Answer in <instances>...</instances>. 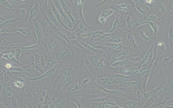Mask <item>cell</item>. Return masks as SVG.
<instances>
[{"mask_svg":"<svg viewBox=\"0 0 173 108\" xmlns=\"http://www.w3.org/2000/svg\"><path fill=\"white\" fill-rule=\"evenodd\" d=\"M127 28L129 31L131 30L133 28L132 21L131 15L128 16L126 20Z\"/></svg>","mask_w":173,"mask_h":108,"instance_id":"83f0119b","label":"cell"},{"mask_svg":"<svg viewBox=\"0 0 173 108\" xmlns=\"http://www.w3.org/2000/svg\"><path fill=\"white\" fill-rule=\"evenodd\" d=\"M6 20V19L4 18L1 15V18H0V23H1V24L3 23Z\"/></svg>","mask_w":173,"mask_h":108,"instance_id":"f546056e","label":"cell"},{"mask_svg":"<svg viewBox=\"0 0 173 108\" xmlns=\"http://www.w3.org/2000/svg\"><path fill=\"white\" fill-rule=\"evenodd\" d=\"M115 100L112 99L100 103L99 108H120L115 102Z\"/></svg>","mask_w":173,"mask_h":108,"instance_id":"2e32d148","label":"cell"},{"mask_svg":"<svg viewBox=\"0 0 173 108\" xmlns=\"http://www.w3.org/2000/svg\"><path fill=\"white\" fill-rule=\"evenodd\" d=\"M30 23L36 35L37 44L40 46H44V34L41 24L35 19Z\"/></svg>","mask_w":173,"mask_h":108,"instance_id":"5b68a950","label":"cell"},{"mask_svg":"<svg viewBox=\"0 0 173 108\" xmlns=\"http://www.w3.org/2000/svg\"><path fill=\"white\" fill-rule=\"evenodd\" d=\"M60 68V63L45 72L44 74L38 77L34 78L28 77L29 82H34L44 79L52 77L56 74Z\"/></svg>","mask_w":173,"mask_h":108,"instance_id":"277c9868","label":"cell"},{"mask_svg":"<svg viewBox=\"0 0 173 108\" xmlns=\"http://www.w3.org/2000/svg\"><path fill=\"white\" fill-rule=\"evenodd\" d=\"M0 5L1 7L5 8L6 9L11 11L12 12L14 9V7L9 1L3 0L0 1Z\"/></svg>","mask_w":173,"mask_h":108,"instance_id":"cb8c5ba5","label":"cell"},{"mask_svg":"<svg viewBox=\"0 0 173 108\" xmlns=\"http://www.w3.org/2000/svg\"><path fill=\"white\" fill-rule=\"evenodd\" d=\"M90 45L97 50H102L107 52L109 48L104 44V43L100 39H92L86 42Z\"/></svg>","mask_w":173,"mask_h":108,"instance_id":"ba28073f","label":"cell"},{"mask_svg":"<svg viewBox=\"0 0 173 108\" xmlns=\"http://www.w3.org/2000/svg\"><path fill=\"white\" fill-rule=\"evenodd\" d=\"M14 8H25L30 10L36 1H9Z\"/></svg>","mask_w":173,"mask_h":108,"instance_id":"8992f818","label":"cell"},{"mask_svg":"<svg viewBox=\"0 0 173 108\" xmlns=\"http://www.w3.org/2000/svg\"><path fill=\"white\" fill-rule=\"evenodd\" d=\"M30 11L25 8H14L12 12L16 15V17H19L23 19L29 17Z\"/></svg>","mask_w":173,"mask_h":108,"instance_id":"8fae6325","label":"cell"},{"mask_svg":"<svg viewBox=\"0 0 173 108\" xmlns=\"http://www.w3.org/2000/svg\"><path fill=\"white\" fill-rule=\"evenodd\" d=\"M114 12L113 10L110 9L103 10L98 18V21L101 24H104L106 23V18L112 15Z\"/></svg>","mask_w":173,"mask_h":108,"instance_id":"4fadbf2b","label":"cell"},{"mask_svg":"<svg viewBox=\"0 0 173 108\" xmlns=\"http://www.w3.org/2000/svg\"><path fill=\"white\" fill-rule=\"evenodd\" d=\"M58 2L61 5V7L65 12V13L68 16V17L70 19V20L73 24L75 22L76 20L74 19L73 14L72 12L70 9V7L66 3L65 1H58Z\"/></svg>","mask_w":173,"mask_h":108,"instance_id":"30bf717a","label":"cell"},{"mask_svg":"<svg viewBox=\"0 0 173 108\" xmlns=\"http://www.w3.org/2000/svg\"><path fill=\"white\" fill-rule=\"evenodd\" d=\"M115 20L113 24V28H111L109 32L108 33H114L116 30L118 29L119 27L121 26V22L119 19V15H117L115 16Z\"/></svg>","mask_w":173,"mask_h":108,"instance_id":"603a6c76","label":"cell"},{"mask_svg":"<svg viewBox=\"0 0 173 108\" xmlns=\"http://www.w3.org/2000/svg\"><path fill=\"white\" fill-rule=\"evenodd\" d=\"M40 4L46 12L47 17L54 25L58 29L65 31V29L58 22L57 19L50 9L49 1H38Z\"/></svg>","mask_w":173,"mask_h":108,"instance_id":"7a4b0ae2","label":"cell"},{"mask_svg":"<svg viewBox=\"0 0 173 108\" xmlns=\"http://www.w3.org/2000/svg\"><path fill=\"white\" fill-rule=\"evenodd\" d=\"M104 44L106 46L112 49L118 50H125V49L127 48L125 46V43H114L110 42L104 43Z\"/></svg>","mask_w":173,"mask_h":108,"instance_id":"9a60e30c","label":"cell"},{"mask_svg":"<svg viewBox=\"0 0 173 108\" xmlns=\"http://www.w3.org/2000/svg\"><path fill=\"white\" fill-rule=\"evenodd\" d=\"M131 62L129 58L124 59V60L118 61L113 63L111 65V67H119L127 66L131 64Z\"/></svg>","mask_w":173,"mask_h":108,"instance_id":"7402d4cb","label":"cell"},{"mask_svg":"<svg viewBox=\"0 0 173 108\" xmlns=\"http://www.w3.org/2000/svg\"><path fill=\"white\" fill-rule=\"evenodd\" d=\"M65 33L67 35L68 38L70 41L79 40V36L78 34L72 30H65Z\"/></svg>","mask_w":173,"mask_h":108,"instance_id":"ac0fdd59","label":"cell"},{"mask_svg":"<svg viewBox=\"0 0 173 108\" xmlns=\"http://www.w3.org/2000/svg\"><path fill=\"white\" fill-rule=\"evenodd\" d=\"M49 7L50 10H51L53 14L55 16L58 22L62 26L63 28L65 30H69L67 28V27L63 23V21L61 19L60 15L59 13L58 12V11L56 9V8L53 5L52 1H49Z\"/></svg>","mask_w":173,"mask_h":108,"instance_id":"7c38bea8","label":"cell"},{"mask_svg":"<svg viewBox=\"0 0 173 108\" xmlns=\"http://www.w3.org/2000/svg\"><path fill=\"white\" fill-rule=\"evenodd\" d=\"M79 40L81 44L83 45L84 47L87 50L90 51V52H91L93 53L98 54V55H102V54L103 53V51L104 50L96 49L92 47V46L88 44V43L82 41L81 40Z\"/></svg>","mask_w":173,"mask_h":108,"instance_id":"e0dca14e","label":"cell"},{"mask_svg":"<svg viewBox=\"0 0 173 108\" xmlns=\"http://www.w3.org/2000/svg\"><path fill=\"white\" fill-rule=\"evenodd\" d=\"M60 63V62L58 61L55 59L54 56L49 55L46 60V64L45 69V71H47L53 67L55 66V65Z\"/></svg>","mask_w":173,"mask_h":108,"instance_id":"5bb4252c","label":"cell"},{"mask_svg":"<svg viewBox=\"0 0 173 108\" xmlns=\"http://www.w3.org/2000/svg\"><path fill=\"white\" fill-rule=\"evenodd\" d=\"M68 44L54 32L44 38V46L49 55L54 56L58 51L67 47Z\"/></svg>","mask_w":173,"mask_h":108,"instance_id":"6da1fadb","label":"cell"},{"mask_svg":"<svg viewBox=\"0 0 173 108\" xmlns=\"http://www.w3.org/2000/svg\"><path fill=\"white\" fill-rule=\"evenodd\" d=\"M53 5L57 9L62 19L63 23L69 30H74V26L73 24L71 22L68 16L66 15L65 12L58 2V1H52Z\"/></svg>","mask_w":173,"mask_h":108,"instance_id":"3957f363","label":"cell"},{"mask_svg":"<svg viewBox=\"0 0 173 108\" xmlns=\"http://www.w3.org/2000/svg\"><path fill=\"white\" fill-rule=\"evenodd\" d=\"M87 58L88 60L93 64H96L102 58L101 55L93 53L87 55Z\"/></svg>","mask_w":173,"mask_h":108,"instance_id":"d6986e66","label":"cell"},{"mask_svg":"<svg viewBox=\"0 0 173 108\" xmlns=\"http://www.w3.org/2000/svg\"><path fill=\"white\" fill-rule=\"evenodd\" d=\"M22 47L16 48L13 53L14 54L16 59L18 61H19L20 56L22 54V51H21V47Z\"/></svg>","mask_w":173,"mask_h":108,"instance_id":"4316f807","label":"cell"},{"mask_svg":"<svg viewBox=\"0 0 173 108\" xmlns=\"http://www.w3.org/2000/svg\"><path fill=\"white\" fill-rule=\"evenodd\" d=\"M24 19L22 18L16 17L14 18L6 20L4 22L1 24V29L6 28L9 27L17 26L19 24L22 22Z\"/></svg>","mask_w":173,"mask_h":108,"instance_id":"52a82bcc","label":"cell"},{"mask_svg":"<svg viewBox=\"0 0 173 108\" xmlns=\"http://www.w3.org/2000/svg\"><path fill=\"white\" fill-rule=\"evenodd\" d=\"M40 9V4L38 1H36L35 3L31 9L28 19L29 22L31 23L37 17L38 14Z\"/></svg>","mask_w":173,"mask_h":108,"instance_id":"9c48e42d","label":"cell"},{"mask_svg":"<svg viewBox=\"0 0 173 108\" xmlns=\"http://www.w3.org/2000/svg\"><path fill=\"white\" fill-rule=\"evenodd\" d=\"M70 42L73 46L82 50H87L79 40H72Z\"/></svg>","mask_w":173,"mask_h":108,"instance_id":"d4e9b609","label":"cell"},{"mask_svg":"<svg viewBox=\"0 0 173 108\" xmlns=\"http://www.w3.org/2000/svg\"><path fill=\"white\" fill-rule=\"evenodd\" d=\"M65 31H62L61 30L57 28L54 32V33L56 34L57 36L59 37L61 39L64 40L67 42L68 45H71V43L68 38Z\"/></svg>","mask_w":173,"mask_h":108,"instance_id":"44dd1931","label":"cell"},{"mask_svg":"<svg viewBox=\"0 0 173 108\" xmlns=\"http://www.w3.org/2000/svg\"><path fill=\"white\" fill-rule=\"evenodd\" d=\"M113 9L116 11L122 10L124 11H126L127 10V8L126 5L122 4L120 5H114L113 7H111Z\"/></svg>","mask_w":173,"mask_h":108,"instance_id":"484cf974","label":"cell"},{"mask_svg":"<svg viewBox=\"0 0 173 108\" xmlns=\"http://www.w3.org/2000/svg\"><path fill=\"white\" fill-rule=\"evenodd\" d=\"M108 1H103L101 3H100L96 4L95 5H94V8H93V9H94V10H97V9H98V7L101 6V5L103 4H105L106 3V2H108Z\"/></svg>","mask_w":173,"mask_h":108,"instance_id":"f1b7e54d","label":"cell"},{"mask_svg":"<svg viewBox=\"0 0 173 108\" xmlns=\"http://www.w3.org/2000/svg\"><path fill=\"white\" fill-rule=\"evenodd\" d=\"M40 46L36 43V44L28 46H22L21 47L22 54L28 52H34L38 50Z\"/></svg>","mask_w":173,"mask_h":108,"instance_id":"ffe728a7","label":"cell"}]
</instances>
